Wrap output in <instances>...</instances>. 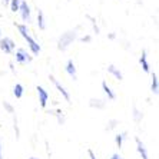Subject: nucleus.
Instances as JSON below:
<instances>
[{
    "label": "nucleus",
    "mask_w": 159,
    "mask_h": 159,
    "mask_svg": "<svg viewBox=\"0 0 159 159\" xmlns=\"http://www.w3.org/2000/svg\"><path fill=\"white\" fill-rule=\"evenodd\" d=\"M3 3H4V6H7V4L10 3V0H3Z\"/></svg>",
    "instance_id": "obj_27"
},
{
    "label": "nucleus",
    "mask_w": 159,
    "mask_h": 159,
    "mask_svg": "<svg viewBox=\"0 0 159 159\" xmlns=\"http://www.w3.org/2000/svg\"><path fill=\"white\" fill-rule=\"evenodd\" d=\"M133 118H135V120H136V122H139V120L142 119V113L138 111L136 107H133Z\"/></svg>",
    "instance_id": "obj_20"
},
{
    "label": "nucleus",
    "mask_w": 159,
    "mask_h": 159,
    "mask_svg": "<svg viewBox=\"0 0 159 159\" xmlns=\"http://www.w3.org/2000/svg\"><path fill=\"white\" fill-rule=\"evenodd\" d=\"M102 89H103V92L106 93V96H107V99H109V100H115V99H116L115 92H113V90L111 89V86L107 85L106 80L102 82Z\"/></svg>",
    "instance_id": "obj_11"
},
{
    "label": "nucleus",
    "mask_w": 159,
    "mask_h": 159,
    "mask_svg": "<svg viewBox=\"0 0 159 159\" xmlns=\"http://www.w3.org/2000/svg\"><path fill=\"white\" fill-rule=\"evenodd\" d=\"M125 138H126V133H118L115 138V142L116 145H118V148H122V145H123V141H125Z\"/></svg>",
    "instance_id": "obj_18"
},
{
    "label": "nucleus",
    "mask_w": 159,
    "mask_h": 159,
    "mask_svg": "<svg viewBox=\"0 0 159 159\" xmlns=\"http://www.w3.org/2000/svg\"><path fill=\"white\" fill-rule=\"evenodd\" d=\"M139 63H141V66L145 73H149V72H151V66H149V62H148V53H146V50H142L141 57H139Z\"/></svg>",
    "instance_id": "obj_9"
},
{
    "label": "nucleus",
    "mask_w": 159,
    "mask_h": 159,
    "mask_svg": "<svg viewBox=\"0 0 159 159\" xmlns=\"http://www.w3.org/2000/svg\"><path fill=\"white\" fill-rule=\"evenodd\" d=\"M136 141V146H138V152H139V155L142 156V159H149V156H148V152H146V148H145V145H143V142L139 139V138H136L135 139Z\"/></svg>",
    "instance_id": "obj_12"
},
{
    "label": "nucleus",
    "mask_w": 159,
    "mask_h": 159,
    "mask_svg": "<svg viewBox=\"0 0 159 159\" xmlns=\"http://www.w3.org/2000/svg\"><path fill=\"white\" fill-rule=\"evenodd\" d=\"M20 3H22V0H10V3H9V6H10V10L13 11V13L19 11V7H20Z\"/></svg>",
    "instance_id": "obj_17"
},
{
    "label": "nucleus",
    "mask_w": 159,
    "mask_h": 159,
    "mask_svg": "<svg viewBox=\"0 0 159 159\" xmlns=\"http://www.w3.org/2000/svg\"><path fill=\"white\" fill-rule=\"evenodd\" d=\"M107 39H109V40H115V39H116V34L115 33H109V34H107Z\"/></svg>",
    "instance_id": "obj_25"
},
{
    "label": "nucleus",
    "mask_w": 159,
    "mask_h": 159,
    "mask_svg": "<svg viewBox=\"0 0 159 159\" xmlns=\"http://www.w3.org/2000/svg\"><path fill=\"white\" fill-rule=\"evenodd\" d=\"M107 72H109V73H111L115 79H118V80H123L122 72L119 70V69L115 66V65H109V66H107Z\"/></svg>",
    "instance_id": "obj_10"
},
{
    "label": "nucleus",
    "mask_w": 159,
    "mask_h": 159,
    "mask_svg": "<svg viewBox=\"0 0 159 159\" xmlns=\"http://www.w3.org/2000/svg\"><path fill=\"white\" fill-rule=\"evenodd\" d=\"M111 159H122V158H120V155H119V153H115V155H112Z\"/></svg>",
    "instance_id": "obj_26"
},
{
    "label": "nucleus",
    "mask_w": 159,
    "mask_h": 159,
    "mask_svg": "<svg viewBox=\"0 0 159 159\" xmlns=\"http://www.w3.org/2000/svg\"><path fill=\"white\" fill-rule=\"evenodd\" d=\"M80 42H83V43H90V42H92V36H90V34H86V36L80 37Z\"/></svg>",
    "instance_id": "obj_21"
},
{
    "label": "nucleus",
    "mask_w": 159,
    "mask_h": 159,
    "mask_svg": "<svg viewBox=\"0 0 159 159\" xmlns=\"http://www.w3.org/2000/svg\"><path fill=\"white\" fill-rule=\"evenodd\" d=\"M49 79H50V82H52L53 85L56 86V89H57V90H59V92L62 93V96L65 98V99H66L67 102H70V95H69V92H67L66 89H65V86L60 85L59 82H57V79H56L55 76H52V75H50V78H49Z\"/></svg>",
    "instance_id": "obj_6"
},
{
    "label": "nucleus",
    "mask_w": 159,
    "mask_h": 159,
    "mask_svg": "<svg viewBox=\"0 0 159 159\" xmlns=\"http://www.w3.org/2000/svg\"><path fill=\"white\" fill-rule=\"evenodd\" d=\"M65 69H66V73L69 75V76H70L73 80H76V79H78V73H76V66H75V62H73L72 59H69V60L66 62V67H65Z\"/></svg>",
    "instance_id": "obj_8"
},
{
    "label": "nucleus",
    "mask_w": 159,
    "mask_h": 159,
    "mask_svg": "<svg viewBox=\"0 0 159 159\" xmlns=\"http://www.w3.org/2000/svg\"><path fill=\"white\" fill-rule=\"evenodd\" d=\"M0 159H3L2 158V143H0Z\"/></svg>",
    "instance_id": "obj_28"
},
{
    "label": "nucleus",
    "mask_w": 159,
    "mask_h": 159,
    "mask_svg": "<svg viewBox=\"0 0 159 159\" xmlns=\"http://www.w3.org/2000/svg\"><path fill=\"white\" fill-rule=\"evenodd\" d=\"M3 106L6 107V111H7L9 113H13V106H11V105L9 103V102H4V103H3Z\"/></svg>",
    "instance_id": "obj_22"
},
{
    "label": "nucleus",
    "mask_w": 159,
    "mask_h": 159,
    "mask_svg": "<svg viewBox=\"0 0 159 159\" xmlns=\"http://www.w3.org/2000/svg\"><path fill=\"white\" fill-rule=\"evenodd\" d=\"M158 89H159V85H158V73L156 72H153L152 73V82H151V90L153 93H158Z\"/></svg>",
    "instance_id": "obj_14"
},
{
    "label": "nucleus",
    "mask_w": 159,
    "mask_h": 159,
    "mask_svg": "<svg viewBox=\"0 0 159 159\" xmlns=\"http://www.w3.org/2000/svg\"><path fill=\"white\" fill-rule=\"evenodd\" d=\"M15 26H16V29L19 30V33H20V36H22L23 39L26 40L27 48L30 49V52H32V55H39V53H40V50H42L40 44L37 43V42L34 40L33 37L30 36L29 29H27V25H26V23H15Z\"/></svg>",
    "instance_id": "obj_1"
},
{
    "label": "nucleus",
    "mask_w": 159,
    "mask_h": 159,
    "mask_svg": "<svg viewBox=\"0 0 159 159\" xmlns=\"http://www.w3.org/2000/svg\"><path fill=\"white\" fill-rule=\"evenodd\" d=\"M37 26L40 30H46V19H44V13L40 9L37 10Z\"/></svg>",
    "instance_id": "obj_13"
},
{
    "label": "nucleus",
    "mask_w": 159,
    "mask_h": 159,
    "mask_svg": "<svg viewBox=\"0 0 159 159\" xmlns=\"http://www.w3.org/2000/svg\"><path fill=\"white\" fill-rule=\"evenodd\" d=\"M37 95H39V102H40L42 107H46L49 100V93L48 90L43 88V86H37Z\"/></svg>",
    "instance_id": "obj_7"
},
{
    "label": "nucleus",
    "mask_w": 159,
    "mask_h": 159,
    "mask_svg": "<svg viewBox=\"0 0 159 159\" xmlns=\"http://www.w3.org/2000/svg\"><path fill=\"white\" fill-rule=\"evenodd\" d=\"M23 92H25L23 85H20V83H16V86L13 88V95L16 96V99H20V98L23 96Z\"/></svg>",
    "instance_id": "obj_16"
},
{
    "label": "nucleus",
    "mask_w": 159,
    "mask_h": 159,
    "mask_svg": "<svg viewBox=\"0 0 159 159\" xmlns=\"http://www.w3.org/2000/svg\"><path fill=\"white\" fill-rule=\"evenodd\" d=\"M86 17H88L89 20L92 22V26H93V30H95V33H96V34H99V32H100V30H99V27H98L96 19H95V17H92V16H90V15H86Z\"/></svg>",
    "instance_id": "obj_19"
},
{
    "label": "nucleus",
    "mask_w": 159,
    "mask_h": 159,
    "mask_svg": "<svg viewBox=\"0 0 159 159\" xmlns=\"http://www.w3.org/2000/svg\"><path fill=\"white\" fill-rule=\"evenodd\" d=\"M0 37H2V29H0Z\"/></svg>",
    "instance_id": "obj_29"
},
{
    "label": "nucleus",
    "mask_w": 159,
    "mask_h": 159,
    "mask_svg": "<svg viewBox=\"0 0 159 159\" xmlns=\"http://www.w3.org/2000/svg\"><path fill=\"white\" fill-rule=\"evenodd\" d=\"M115 123H118V122H116V120H111V123H109V125H111V126H107V130H111V129H113V128H115Z\"/></svg>",
    "instance_id": "obj_23"
},
{
    "label": "nucleus",
    "mask_w": 159,
    "mask_h": 159,
    "mask_svg": "<svg viewBox=\"0 0 159 159\" xmlns=\"http://www.w3.org/2000/svg\"><path fill=\"white\" fill-rule=\"evenodd\" d=\"M15 57H16V62H17L19 65H26V63H30L33 60V56H30V53H27V50L23 48L16 50Z\"/></svg>",
    "instance_id": "obj_3"
},
{
    "label": "nucleus",
    "mask_w": 159,
    "mask_h": 159,
    "mask_svg": "<svg viewBox=\"0 0 159 159\" xmlns=\"http://www.w3.org/2000/svg\"><path fill=\"white\" fill-rule=\"evenodd\" d=\"M30 159H37V158H30Z\"/></svg>",
    "instance_id": "obj_30"
},
{
    "label": "nucleus",
    "mask_w": 159,
    "mask_h": 159,
    "mask_svg": "<svg viewBox=\"0 0 159 159\" xmlns=\"http://www.w3.org/2000/svg\"><path fill=\"white\" fill-rule=\"evenodd\" d=\"M89 105L92 107H96V109H103L105 107V102L102 99H95V98H92V99L89 100Z\"/></svg>",
    "instance_id": "obj_15"
},
{
    "label": "nucleus",
    "mask_w": 159,
    "mask_h": 159,
    "mask_svg": "<svg viewBox=\"0 0 159 159\" xmlns=\"http://www.w3.org/2000/svg\"><path fill=\"white\" fill-rule=\"evenodd\" d=\"M0 49H2V52H4L6 55H11L13 50L16 49V43L10 37H0Z\"/></svg>",
    "instance_id": "obj_4"
},
{
    "label": "nucleus",
    "mask_w": 159,
    "mask_h": 159,
    "mask_svg": "<svg viewBox=\"0 0 159 159\" xmlns=\"http://www.w3.org/2000/svg\"><path fill=\"white\" fill-rule=\"evenodd\" d=\"M19 13H20V17H22L23 22H26V23L30 22V19H32V10H30V6L26 0H22L20 7H19Z\"/></svg>",
    "instance_id": "obj_5"
},
{
    "label": "nucleus",
    "mask_w": 159,
    "mask_h": 159,
    "mask_svg": "<svg viewBox=\"0 0 159 159\" xmlns=\"http://www.w3.org/2000/svg\"><path fill=\"white\" fill-rule=\"evenodd\" d=\"M78 30H79V26L72 29V30H67L65 33H62V36H60L59 40H57V50L66 52L67 48L78 39Z\"/></svg>",
    "instance_id": "obj_2"
},
{
    "label": "nucleus",
    "mask_w": 159,
    "mask_h": 159,
    "mask_svg": "<svg viewBox=\"0 0 159 159\" xmlns=\"http://www.w3.org/2000/svg\"><path fill=\"white\" fill-rule=\"evenodd\" d=\"M88 153H89V156H90V159H96V155L93 153V151H92V149H89V151H88Z\"/></svg>",
    "instance_id": "obj_24"
}]
</instances>
